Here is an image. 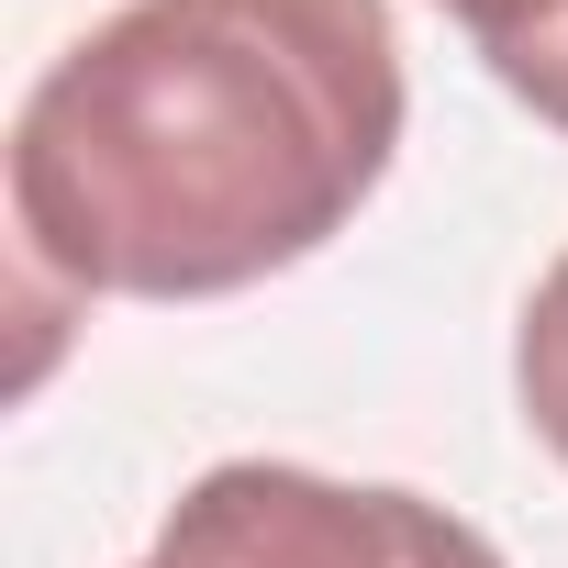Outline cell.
<instances>
[{"mask_svg": "<svg viewBox=\"0 0 568 568\" xmlns=\"http://www.w3.org/2000/svg\"><path fill=\"white\" fill-rule=\"evenodd\" d=\"M134 568H501L479 524L390 479H324L291 457L201 468Z\"/></svg>", "mask_w": 568, "mask_h": 568, "instance_id": "cell-2", "label": "cell"}, {"mask_svg": "<svg viewBox=\"0 0 568 568\" xmlns=\"http://www.w3.org/2000/svg\"><path fill=\"white\" fill-rule=\"evenodd\" d=\"M435 12L468 34V57L535 112L568 134V0H435Z\"/></svg>", "mask_w": 568, "mask_h": 568, "instance_id": "cell-3", "label": "cell"}, {"mask_svg": "<svg viewBox=\"0 0 568 568\" xmlns=\"http://www.w3.org/2000/svg\"><path fill=\"white\" fill-rule=\"evenodd\" d=\"M513 402H524V435L568 468V245H557V267L524 291V324H513Z\"/></svg>", "mask_w": 568, "mask_h": 568, "instance_id": "cell-4", "label": "cell"}, {"mask_svg": "<svg viewBox=\"0 0 568 568\" xmlns=\"http://www.w3.org/2000/svg\"><path fill=\"white\" fill-rule=\"evenodd\" d=\"M390 0H123L12 112L23 267L79 302H223L324 256L402 156Z\"/></svg>", "mask_w": 568, "mask_h": 568, "instance_id": "cell-1", "label": "cell"}]
</instances>
